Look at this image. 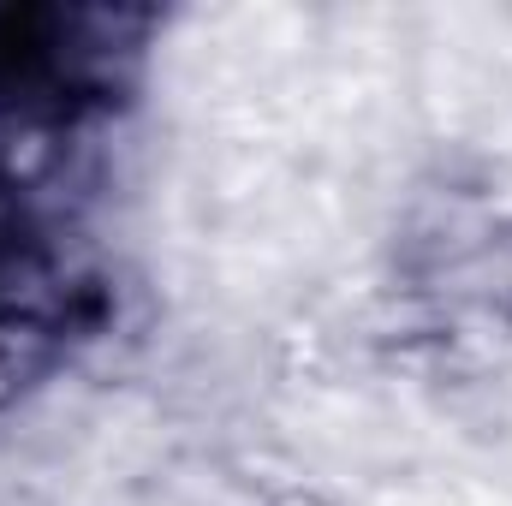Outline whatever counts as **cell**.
I'll return each instance as SVG.
<instances>
[]
</instances>
